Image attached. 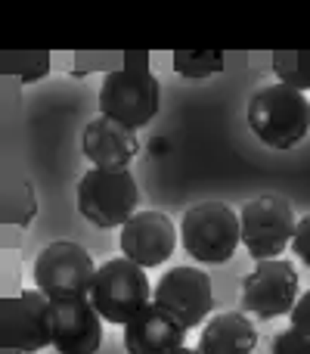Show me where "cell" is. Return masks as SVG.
<instances>
[{
  "mask_svg": "<svg viewBox=\"0 0 310 354\" xmlns=\"http://www.w3.org/2000/svg\"><path fill=\"white\" fill-rule=\"evenodd\" d=\"M298 268L286 258H267L258 261L255 270L242 280V311L255 314L258 320H276L292 314L301 299Z\"/></svg>",
  "mask_w": 310,
  "mask_h": 354,
  "instance_id": "9",
  "label": "cell"
},
{
  "mask_svg": "<svg viewBox=\"0 0 310 354\" xmlns=\"http://www.w3.org/2000/svg\"><path fill=\"white\" fill-rule=\"evenodd\" d=\"M81 149H84V156L93 162V168L124 171V168H130L134 156L140 153V143H137V134L130 128L118 124L115 118L99 115L84 128Z\"/></svg>",
  "mask_w": 310,
  "mask_h": 354,
  "instance_id": "14",
  "label": "cell"
},
{
  "mask_svg": "<svg viewBox=\"0 0 310 354\" xmlns=\"http://www.w3.org/2000/svg\"><path fill=\"white\" fill-rule=\"evenodd\" d=\"M180 243L199 264H224L242 243L239 214L224 202H199L180 221Z\"/></svg>",
  "mask_w": 310,
  "mask_h": 354,
  "instance_id": "3",
  "label": "cell"
},
{
  "mask_svg": "<svg viewBox=\"0 0 310 354\" xmlns=\"http://www.w3.org/2000/svg\"><path fill=\"white\" fill-rule=\"evenodd\" d=\"M239 224H242V245L255 261H267V258H280L286 245H292L295 236V212L292 202L282 196H255L242 205L239 212Z\"/></svg>",
  "mask_w": 310,
  "mask_h": 354,
  "instance_id": "8",
  "label": "cell"
},
{
  "mask_svg": "<svg viewBox=\"0 0 310 354\" xmlns=\"http://www.w3.org/2000/svg\"><path fill=\"white\" fill-rule=\"evenodd\" d=\"M177 249V227L162 212H137L122 227V255L140 268H158Z\"/></svg>",
  "mask_w": 310,
  "mask_h": 354,
  "instance_id": "12",
  "label": "cell"
},
{
  "mask_svg": "<svg viewBox=\"0 0 310 354\" xmlns=\"http://www.w3.org/2000/svg\"><path fill=\"white\" fill-rule=\"evenodd\" d=\"M103 345V314L90 299L53 301V348L56 354H97Z\"/></svg>",
  "mask_w": 310,
  "mask_h": 354,
  "instance_id": "11",
  "label": "cell"
},
{
  "mask_svg": "<svg viewBox=\"0 0 310 354\" xmlns=\"http://www.w3.org/2000/svg\"><path fill=\"white\" fill-rule=\"evenodd\" d=\"M3 354H25V351H3Z\"/></svg>",
  "mask_w": 310,
  "mask_h": 354,
  "instance_id": "22",
  "label": "cell"
},
{
  "mask_svg": "<svg viewBox=\"0 0 310 354\" xmlns=\"http://www.w3.org/2000/svg\"><path fill=\"white\" fill-rule=\"evenodd\" d=\"M137 202H140V189L130 168L124 171L90 168L78 183V212L103 230L128 224L137 214Z\"/></svg>",
  "mask_w": 310,
  "mask_h": 354,
  "instance_id": "5",
  "label": "cell"
},
{
  "mask_svg": "<svg viewBox=\"0 0 310 354\" xmlns=\"http://www.w3.org/2000/svg\"><path fill=\"white\" fill-rule=\"evenodd\" d=\"M289 320H292V330L304 333V336L310 339V289H307V292L298 299V305L292 308V314H289Z\"/></svg>",
  "mask_w": 310,
  "mask_h": 354,
  "instance_id": "20",
  "label": "cell"
},
{
  "mask_svg": "<svg viewBox=\"0 0 310 354\" xmlns=\"http://www.w3.org/2000/svg\"><path fill=\"white\" fill-rule=\"evenodd\" d=\"M270 354H310V339L298 330H282L270 345Z\"/></svg>",
  "mask_w": 310,
  "mask_h": 354,
  "instance_id": "18",
  "label": "cell"
},
{
  "mask_svg": "<svg viewBox=\"0 0 310 354\" xmlns=\"http://www.w3.org/2000/svg\"><path fill=\"white\" fill-rule=\"evenodd\" d=\"M155 305L174 314L186 330L208 324V314L214 308L211 277L199 268H171L155 283Z\"/></svg>",
  "mask_w": 310,
  "mask_h": 354,
  "instance_id": "10",
  "label": "cell"
},
{
  "mask_svg": "<svg viewBox=\"0 0 310 354\" xmlns=\"http://www.w3.org/2000/svg\"><path fill=\"white\" fill-rule=\"evenodd\" d=\"M149 299H153V286L146 268L134 264L130 258H112L97 270L90 301L106 324L128 326L143 308H149Z\"/></svg>",
  "mask_w": 310,
  "mask_h": 354,
  "instance_id": "4",
  "label": "cell"
},
{
  "mask_svg": "<svg viewBox=\"0 0 310 354\" xmlns=\"http://www.w3.org/2000/svg\"><path fill=\"white\" fill-rule=\"evenodd\" d=\"M186 345V326L164 308L149 305L124 326L128 354H174Z\"/></svg>",
  "mask_w": 310,
  "mask_h": 354,
  "instance_id": "13",
  "label": "cell"
},
{
  "mask_svg": "<svg viewBox=\"0 0 310 354\" xmlns=\"http://www.w3.org/2000/svg\"><path fill=\"white\" fill-rule=\"evenodd\" d=\"M273 72L280 84H289L295 91H310V50L307 53H295V50H276L273 53Z\"/></svg>",
  "mask_w": 310,
  "mask_h": 354,
  "instance_id": "17",
  "label": "cell"
},
{
  "mask_svg": "<svg viewBox=\"0 0 310 354\" xmlns=\"http://www.w3.org/2000/svg\"><path fill=\"white\" fill-rule=\"evenodd\" d=\"M258 330L245 311L214 314L199 339L202 354H255Z\"/></svg>",
  "mask_w": 310,
  "mask_h": 354,
  "instance_id": "15",
  "label": "cell"
},
{
  "mask_svg": "<svg viewBox=\"0 0 310 354\" xmlns=\"http://www.w3.org/2000/svg\"><path fill=\"white\" fill-rule=\"evenodd\" d=\"M162 84L149 68V53H124V66L109 72L99 87V112L118 124L137 131L158 115Z\"/></svg>",
  "mask_w": 310,
  "mask_h": 354,
  "instance_id": "1",
  "label": "cell"
},
{
  "mask_svg": "<svg viewBox=\"0 0 310 354\" xmlns=\"http://www.w3.org/2000/svg\"><path fill=\"white\" fill-rule=\"evenodd\" d=\"M224 50H174V72L183 78L202 81L208 75H217L224 68Z\"/></svg>",
  "mask_w": 310,
  "mask_h": 354,
  "instance_id": "16",
  "label": "cell"
},
{
  "mask_svg": "<svg viewBox=\"0 0 310 354\" xmlns=\"http://www.w3.org/2000/svg\"><path fill=\"white\" fill-rule=\"evenodd\" d=\"M292 252L298 255V261L310 268V214L298 221V227H295V236H292Z\"/></svg>",
  "mask_w": 310,
  "mask_h": 354,
  "instance_id": "19",
  "label": "cell"
},
{
  "mask_svg": "<svg viewBox=\"0 0 310 354\" xmlns=\"http://www.w3.org/2000/svg\"><path fill=\"white\" fill-rule=\"evenodd\" d=\"M249 128L270 149L298 147L310 131V103L289 84H267L249 100Z\"/></svg>",
  "mask_w": 310,
  "mask_h": 354,
  "instance_id": "2",
  "label": "cell"
},
{
  "mask_svg": "<svg viewBox=\"0 0 310 354\" xmlns=\"http://www.w3.org/2000/svg\"><path fill=\"white\" fill-rule=\"evenodd\" d=\"M174 354H202L199 348H189V345H183V348H177Z\"/></svg>",
  "mask_w": 310,
  "mask_h": 354,
  "instance_id": "21",
  "label": "cell"
},
{
  "mask_svg": "<svg viewBox=\"0 0 310 354\" xmlns=\"http://www.w3.org/2000/svg\"><path fill=\"white\" fill-rule=\"evenodd\" d=\"M47 345H53V301L41 289L0 301V348L35 354Z\"/></svg>",
  "mask_w": 310,
  "mask_h": 354,
  "instance_id": "7",
  "label": "cell"
},
{
  "mask_svg": "<svg viewBox=\"0 0 310 354\" xmlns=\"http://www.w3.org/2000/svg\"><path fill=\"white\" fill-rule=\"evenodd\" d=\"M97 264L90 252L78 243H50L35 258V289H41L50 301L59 299H90L93 280H97Z\"/></svg>",
  "mask_w": 310,
  "mask_h": 354,
  "instance_id": "6",
  "label": "cell"
}]
</instances>
